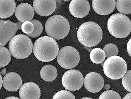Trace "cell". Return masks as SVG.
Here are the masks:
<instances>
[{
    "instance_id": "cell-1",
    "label": "cell",
    "mask_w": 131,
    "mask_h": 99,
    "mask_svg": "<svg viewBox=\"0 0 131 99\" xmlns=\"http://www.w3.org/2000/svg\"><path fill=\"white\" fill-rule=\"evenodd\" d=\"M33 51L36 58L41 62H48L54 59L59 51L58 44L50 37L39 38L35 42Z\"/></svg>"
},
{
    "instance_id": "cell-2",
    "label": "cell",
    "mask_w": 131,
    "mask_h": 99,
    "mask_svg": "<svg viewBox=\"0 0 131 99\" xmlns=\"http://www.w3.org/2000/svg\"><path fill=\"white\" fill-rule=\"evenodd\" d=\"M77 38L83 46L92 48L97 46L102 40L103 31L96 23L92 21L87 22L79 28Z\"/></svg>"
},
{
    "instance_id": "cell-3",
    "label": "cell",
    "mask_w": 131,
    "mask_h": 99,
    "mask_svg": "<svg viewBox=\"0 0 131 99\" xmlns=\"http://www.w3.org/2000/svg\"><path fill=\"white\" fill-rule=\"evenodd\" d=\"M70 26L67 19L62 15H54L46 22L45 30L49 37L56 40L62 39L68 34Z\"/></svg>"
},
{
    "instance_id": "cell-4",
    "label": "cell",
    "mask_w": 131,
    "mask_h": 99,
    "mask_svg": "<svg viewBox=\"0 0 131 99\" xmlns=\"http://www.w3.org/2000/svg\"><path fill=\"white\" fill-rule=\"evenodd\" d=\"M108 31L113 37L117 38L127 37L131 32V21L124 14H114L108 20Z\"/></svg>"
},
{
    "instance_id": "cell-5",
    "label": "cell",
    "mask_w": 131,
    "mask_h": 99,
    "mask_svg": "<svg viewBox=\"0 0 131 99\" xmlns=\"http://www.w3.org/2000/svg\"><path fill=\"white\" fill-rule=\"evenodd\" d=\"M33 44L31 40L27 35H16L11 39L9 48L11 55L18 59L27 58L33 50Z\"/></svg>"
},
{
    "instance_id": "cell-6",
    "label": "cell",
    "mask_w": 131,
    "mask_h": 99,
    "mask_svg": "<svg viewBox=\"0 0 131 99\" xmlns=\"http://www.w3.org/2000/svg\"><path fill=\"white\" fill-rule=\"evenodd\" d=\"M103 68L107 77L112 79H118L124 76L127 70V66L122 58L114 56L107 58L104 62Z\"/></svg>"
},
{
    "instance_id": "cell-7",
    "label": "cell",
    "mask_w": 131,
    "mask_h": 99,
    "mask_svg": "<svg viewBox=\"0 0 131 99\" xmlns=\"http://www.w3.org/2000/svg\"><path fill=\"white\" fill-rule=\"evenodd\" d=\"M57 61L62 68H74L79 63V53L76 48L71 46H66L59 50Z\"/></svg>"
},
{
    "instance_id": "cell-8",
    "label": "cell",
    "mask_w": 131,
    "mask_h": 99,
    "mask_svg": "<svg viewBox=\"0 0 131 99\" xmlns=\"http://www.w3.org/2000/svg\"><path fill=\"white\" fill-rule=\"evenodd\" d=\"M83 82L84 78L82 73L75 69L67 71L62 76V85L70 91L79 90L83 87Z\"/></svg>"
},
{
    "instance_id": "cell-9",
    "label": "cell",
    "mask_w": 131,
    "mask_h": 99,
    "mask_svg": "<svg viewBox=\"0 0 131 99\" xmlns=\"http://www.w3.org/2000/svg\"><path fill=\"white\" fill-rule=\"evenodd\" d=\"M22 22L13 23L10 20H0L1 46H4L15 36L17 31L21 28Z\"/></svg>"
},
{
    "instance_id": "cell-10",
    "label": "cell",
    "mask_w": 131,
    "mask_h": 99,
    "mask_svg": "<svg viewBox=\"0 0 131 99\" xmlns=\"http://www.w3.org/2000/svg\"><path fill=\"white\" fill-rule=\"evenodd\" d=\"M104 85L103 78L96 72H90L86 75L84 79V87L90 92H99L103 88Z\"/></svg>"
},
{
    "instance_id": "cell-11",
    "label": "cell",
    "mask_w": 131,
    "mask_h": 99,
    "mask_svg": "<svg viewBox=\"0 0 131 99\" xmlns=\"http://www.w3.org/2000/svg\"><path fill=\"white\" fill-rule=\"evenodd\" d=\"M33 7L39 15L49 16L54 12L56 8V0H34Z\"/></svg>"
},
{
    "instance_id": "cell-12",
    "label": "cell",
    "mask_w": 131,
    "mask_h": 99,
    "mask_svg": "<svg viewBox=\"0 0 131 99\" xmlns=\"http://www.w3.org/2000/svg\"><path fill=\"white\" fill-rule=\"evenodd\" d=\"M69 11L74 17L83 18L90 11V4L87 0H72L69 4Z\"/></svg>"
},
{
    "instance_id": "cell-13",
    "label": "cell",
    "mask_w": 131,
    "mask_h": 99,
    "mask_svg": "<svg viewBox=\"0 0 131 99\" xmlns=\"http://www.w3.org/2000/svg\"><path fill=\"white\" fill-rule=\"evenodd\" d=\"M19 95L21 99H39L41 96V90L36 83L26 82L20 89Z\"/></svg>"
},
{
    "instance_id": "cell-14",
    "label": "cell",
    "mask_w": 131,
    "mask_h": 99,
    "mask_svg": "<svg viewBox=\"0 0 131 99\" xmlns=\"http://www.w3.org/2000/svg\"><path fill=\"white\" fill-rule=\"evenodd\" d=\"M116 6L115 0H93L94 11L102 15H107L114 11Z\"/></svg>"
},
{
    "instance_id": "cell-15",
    "label": "cell",
    "mask_w": 131,
    "mask_h": 99,
    "mask_svg": "<svg viewBox=\"0 0 131 99\" xmlns=\"http://www.w3.org/2000/svg\"><path fill=\"white\" fill-rule=\"evenodd\" d=\"M22 83L21 76L13 72L7 73L3 78L4 88L9 92H16L19 89Z\"/></svg>"
},
{
    "instance_id": "cell-16",
    "label": "cell",
    "mask_w": 131,
    "mask_h": 99,
    "mask_svg": "<svg viewBox=\"0 0 131 99\" xmlns=\"http://www.w3.org/2000/svg\"><path fill=\"white\" fill-rule=\"evenodd\" d=\"M15 14L17 20L21 22L31 21L34 17L35 10L31 4L23 3L17 6Z\"/></svg>"
},
{
    "instance_id": "cell-17",
    "label": "cell",
    "mask_w": 131,
    "mask_h": 99,
    "mask_svg": "<svg viewBox=\"0 0 131 99\" xmlns=\"http://www.w3.org/2000/svg\"><path fill=\"white\" fill-rule=\"evenodd\" d=\"M0 18L6 19L12 16L16 10L14 0H0Z\"/></svg>"
},
{
    "instance_id": "cell-18",
    "label": "cell",
    "mask_w": 131,
    "mask_h": 99,
    "mask_svg": "<svg viewBox=\"0 0 131 99\" xmlns=\"http://www.w3.org/2000/svg\"><path fill=\"white\" fill-rule=\"evenodd\" d=\"M41 77L45 82H52L57 76V70L55 67L51 65L43 66L40 72Z\"/></svg>"
},
{
    "instance_id": "cell-19",
    "label": "cell",
    "mask_w": 131,
    "mask_h": 99,
    "mask_svg": "<svg viewBox=\"0 0 131 99\" xmlns=\"http://www.w3.org/2000/svg\"><path fill=\"white\" fill-rule=\"evenodd\" d=\"M90 57L91 61L94 63L100 64L104 61L106 55L104 50L100 48H95L91 52Z\"/></svg>"
},
{
    "instance_id": "cell-20",
    "label": "cell",
    "mask_w": 131,
    "mask_h": 99,
    "mask_svg": "<svg viewBox=\"0 0 131 99\" xmlns=\"http://www.w3.org/2000/svg\"><path fill=\"white\" fill-rule=\"evenodd\" d=\"M116 6L121 14H128L131 13V0H117Z\"/></svg>"
},
{
    "instance_id": "cell-21",
    "label": "cell",
    "mask_w": 131,
    "mask_h": 99,
    "mask_svg": "<svg viewBox=\"0 0 131 99\" xmlns=\"http://www.w3.org/2000/svg\"><path fill=\"white\" fill-rule=\"evenodd\" d=\"M1 60L0 68H4L9 64L11 59V54L10 50L3 46L0 47Z\"/></svg>"
},
{
    "instance_id": "cell-22",
    "label": "cell",
    "mask_w": 131,
    "mask_h": 99,
    "mask_svg": "<svg viewBox=\"0 0 131 99\" xmlns=\"http://www.w3.org/2000/svg\"><path fill=\"white\" fill-rule=\"evenodd\" d=\"M31 23L34 25V30L29 34H27L28 37L32 38H36L41 34L43 31V26L41 23L37 20H31Z\"/></svg>"
},
{
    "instance_id": "cell-23",
    "label": "cell",
    "mask_w": 131,
    "mask_h": 99,
    "mask_svg": "<svg viewBox=\"0 0 131 99\" xmlns=\"http://www.w3.org/2000/svg\"><path fill=\"white\" fill-rule=\"evenodd\" d=\"M103 50L105 53L106 57L107 58L112 56H117L119 52L117 46L112 43L106 44L104 47Z\"/></svg>"
},
{
    "instance_id": "cell-24",
    "label": "cell",
    "mask_w": 131,
    "mask_h": 99,
    "mask_svg": "<svg viewBox=\"0 0 131 99\" xmlns=\"http://www.w3.org/2000/svg\"><path fill=\"white\" fill-rule=\"evenodd\" d=\"M121 99L120 94L114 91L108 90L103 92L99 97V99Z\"/></svg>"
},
{
    "instance_id": "cell-25",
    "label": "cell",
    "mask_w": 131,
    "mask_h": 99,
    "mask_svg": "<svg viewBox=\"0 0 131 99\" xmlns=\"http://www.w3.org/2000/svg\"><path fill=\"white\" fill-rule=\"evenodd\" d=\"M53 99H75V97L72 93L68 91H61L56 93L53 97Z\"/></svg>"
},
{
    "instance_id": "cell-26",
    "label": "cell",
    "mask_w": 131,
    "mask_h": 99,
    "mask_svg": "<svg viewBox=\"0 0 131 99\" xmlns=\"http://www.w3.org/2000/svg\"><path fill=\"white\" fill-rule=\"evenodd\" d=\"M122 84L124 89L129 92H131V70L126 72L122 78Z\"/></svg>"
},
{
    "instance_id": "cell-27",
    "label": "cell",
    "mask_w": 131,
    "mask_h": 99,
    "mask_svg": "<svg viewBox=\"0 0 131 99\" xmlns=\"http://www.w3.org/2000/svg\"><path fill=\"white\" fill-rule=\"evenodd\" d=\"M34 25L31 21H26L21 25V30L26 34L31 33L34 30Z\"/></svg>"
},
{
    "instance_id": "cell-28",
    "label": "cell",
    "mask_w": 131,
    "mask_h": 99,
    "mask_svg": "<svg viewBox=\"0 0 131 99\" xmlns=\"http://www.w3.org/2000/svg\"><path fill=\"white\" fill-rule=\"evenodd\" d=\"M127 50L128 54L131 57V38L128 42L127 44Z\"/></svg>"
},
{
    "instance_id": "cell-29",
    "label": "cell",
    "mask_w": 131,
    "mask_h": 99,
    "mask_svg": "<svg viewBox=\"0 0 131 99\" xmlns=\"http://www.w3.org/2000/svg\"><path fill=\"white\" fill-rule=\"evenodd\" d=\"M124 99H131V92L127 94L124 97Z\"/></svg>"
},
{
    "instance_id": "cell-30",
    "label": "cell",
    "mask_w": 131,
    "mask_h": 99,
    "mask_svg": "<svg viewBox=\"0 0 131 99\" xmlns=\"http://www.w3.org/2000/svg\"><path fill=\"white\" fill-rule=\"evenodd\" d=\"M0 79H1V84H0V89H2V87L3 85V79L2 77V75H0Z\"/></svg>"
},
{
    "instance_id": "cell-31",
    "label": "cell",
    "mask_w": 131,
    "mask_h": 99,
    "mask_svg": "<svg viewBox=\"0 0 131 99\" xmlns=\"http://www.w3.org/2000/svg\"><path fill=\"white\" fill-rule=\"evenodd\" d=\"M6 69H5V68H4V69H3V70L2 71V72H1V75H4V74L6 73Z\"/></svg>"
},
{
    "instance_id": "cell-32",
    "label": "cell",
    "mask_w": 131,
    "mask_h": 99,
    "mask_svg": "<svg viewBox=\"0 0 131 99\" xmlns=\"http://www.w3.org/2000/svg\"><path fill=\"white\" fill-rule=\"evenodd\" d=\"M110 88V86L109 85V84H106L104 86V88L106 89H109Z\"/></svg>"
},
{
    "instance_id": "cell-33",
    "label": "cell",
    "mask_w": 131,
    "mask_h": 99,
    "mask_svg": "<svg viewBox=\"0 0 131 99\" xmlns=\"http://www.w3.org/2000/svg\"><path fill=\"white\" fill-rule=\"evenodd\" d=\"M7 99H19V98H18L17 97H13V96H11V97H8L6 98Z\"/></svg>"
},
{
    "instance_id": "cell-34",
    "label": "cell",
    "mask_w": 131,
    "mask_h": 99,
    "mask_svg": "<svg viewBox=\"0 0 131 99\" xmlns=\"http://www.w3.org/2000/svg\"><path fill=\"white\" fill-rule=\"evenodd\" d=\"M82 99H91L92 98H91L90 97H84V98H83Z\"/></svg>"
},
{
    "instance_id": "cell-35",
    "label": "cell",
    "mask_w": 131,
    "mask_h": 99,
    "mask_svg": "<svg viewBox=\"0 0 131 99\" xmlns=\"http://www.w3.org/2000/svg\"><path fill=\"white\" fill-rule=\"evenodd\" d=\"M62 1H70V0H62Z\"/></svg>"
},
{
    "instance_id": "cell-36",
    "label": "cell",
    "mask_w": 131,
    "mask_h": 99,
    "mask_svg": "<svg viewBox=\"0 0 131 99\" xmlns=\"http://www.w3.org/2000/svg\"><path fill=\"white\" fill-rule=\"evenodd\" d=\"M17 1H24V0H17Z\"/></svg>"
}]
</instances>
